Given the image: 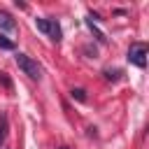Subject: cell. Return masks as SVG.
Instances as JSON below:
<instances>
[{"instance_id": "5b68a950", "label": "cell", "mask_w": 149, "mask_h": 149, "mask_svg": "<svg viewBox=\"0 0 149 149\" xmlns=\"http://www.w3.org/2000/svg\"><path fill=\"white\" fill-rule=\"evenodd\" d=\"M5 137H7V116L2 114L0 116V144L5 142Z\"/></svg>"}, {"instance_id": "3957f363", "label": "cell", "mask_w": 149, "mask_h": 149, "mask_svg": "<svg viewBox=\"0 0 149 149\" xmlns=\"http://www.w3.org/2000/svg\"><path fill=\"white\" fill-rule=\"evenodd\" d=\"M128 61L137 68H144L147 65V44L142 42H133L130 49H128Z\"/></svg>"}, {"instance_id": "7a4b0ae2", "label": "cell", "mask_w": 149, "mask_h": 149, "mask_svg": "<svg viewBox=\"0 0 149 149\" xmlns=\"http://www.w3.org/2000/svg\"><path fill=\"white\" fill-rule=\"evenodd\" d=\"M35 26H37V30H42L44 35H49L54 42L61 40V26L56 23V19H35Z\"/></svg>"}, {"instance_id": "52a82bcc", "label": "cell", "mask_w": 149, "mask_h": 149, "mask_svg": "<svg viewBox=\"0 0 149 149\" xmlns=\"http://www.w3.org/2000/svg\"><path fill=\"white\" fill-rule=\"evenodd\" d=\"M0 49H14V42L7 40L5 35H0Z\"/></svg>"}, {"instance_id": "ba28073f", "label": "cell", "mask_w": 149, "mask_h": 149, "mask_svg": "<svg viewBox=\"0 0 149 149\" xmlns=\"http://www.w3.org/2000/svg\"><path fill=\"white\" fill-rule=\"evenodd\" d=\"M61 149H65V147H61Z\"/></svg>"}, {"instance_id": "6da1fadb", "label": "cell", "mask_w": 149, "mask_h": 149, "mask_svg": "<svg viewBox=\"0 0 149 149\" xmlns=\"http://www.w3.org/2000/svg\"><path fill=\"white\" fill-rule=\"evenodd\" d=\"M16 65L23 70V74H28L30 79H40V65L37 61H33L30 56L26 54H16Z\"/></svg>"}, {"instance_id": "8992f818", "label": "cell", "mask_w": 149, "mask_h": 149, "mask_svg": "<svg viewBox=\"0 0 149 149\" xmlns=\"http://www.w3.org/2000/svg\"><path fill=\"white\" fill-rule=\"evenodd\" d=\"M70 95H72L74 100H79V102H84V100H86V91H84V88H72V91H70Z\"/></svg>"}, {"instance_id": "277c9868", "label": "cell", "mask_w": 149, "mask_h": 149, "mask_svg": "<svg viewBox=\"0 0 149 149\" xmlns=\"http://www.w3.org/2000/svg\"><path fill=\"white\" fill-rule=\"evenodd\" d=\"M14 28H16L14 19H12L7 12H2V9H0V30H14Z\"/></svg>"}]
</instances>
